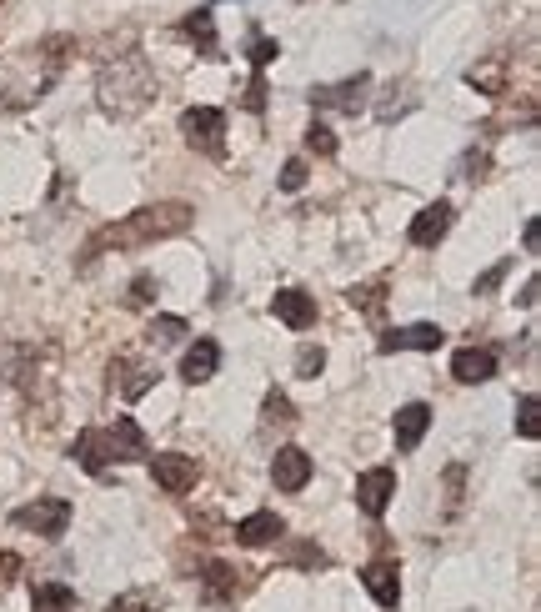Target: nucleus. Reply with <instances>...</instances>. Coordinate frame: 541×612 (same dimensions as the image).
I'll return each instance as SVG.
<instances>
[{
	"mask_svg": "<svg viewBox=\"0 0 541 612\" xmlns=\"http://www.w3.org/2000/svg\"><path fill=\"white\" fill-rule=\"evenodd\" d=\"M191 221H196V211H191L186 201H156V206H141V211H131V216L101 226V231L86 241V251H81V271H91L106 251H141V246H156V241H166V236H181Z\"/></svg>",
	"mask_w": 541,
	"mask_h": 612,
	"instance_id": "nucleus-1",
	"label": "nucleus"
},
{
	"mask_svg": "<svg viewBox=\"0 0 541 612\" xmlns=\"http://www.w3.org/2000/svg\"><path fill=\"white\" fill-rule=\"evenodd\" d=\"M96 91H101V106L111 116H141L156 96V76H151V61L141 51H126L116 61L101 66L96 76Z\"/></svg>",
	"mask_w": 541,
	"mask_h": 612,
	"instance_id": "nucleus-2",
	"label": "nucleus"
},
{
	"mask_svg": "<svg viewBox=\"0 0 541 612\" xmlns=\"http://www.w3.org/2000/svg\"><path fill=\"white\" fill-rule=\"evenodd\" d=\"M11 522L26 527V532H36V537H66V527H71V502H66V497H36V502L16 507Z\"/></svg>",
	"mask_w": 541,
	"mask_h": 612,
	"instance_id": "nucleus-3",
	"label": "nucleus"
},
{
	"mask_svg": "<svg viewBox=\"0 0 541 612\" xmlns=\"http://www.w3.org/2000/svg\"><path fill=\"white\" fill-rule=\"evenodd\" d=\"M181 136H186L196 151L221 156V151H226V116H221L216 106H191V111H181Z\"/></svg>",
	"mask_w": 541,
	"mask_h": 612,
	"instance_id": "nucleus-4",
	"label": "nucleus"
},
{
	"mask_svg": "<svg viewBox=\"0 0 541 612\" xmlns=\"http://www.w3.org/2000/svg\"><path fill=\"white\" fill-rule=\"evenodd\" d=\"M366 96H371V76L356 71V76H346V81H336V86H316V91H311V106H316V111L356 116V111H366Z\"/></svg>",
	"mask_w": 541,
	"mask_h": 612,
	"instance_id": "nucleus-5",
	"label": "nucleus"
},
{
	"mask_svg": "<svg viewBox=\"0 0 541 612\" xmlns=\"http://www.w3.org/2000/svg\"><path fill=\"white\" fill-rule=\"evenodd\" d=\"M151 477H156V487H161V492L181 497V492H191V487H196L201 467H196V457H186V452H161V457H151Z\"/></svg>",
	"mask_w": 541,
	"mask_h": 612,
	"instance_id": "nucleus-6",
	"label": "nucleus"
},
{
	"mask_svg": "<svg viewBox=\"0 0 541 612\" xmlns=\"http://www.w3.org/2000/svg\"><path fill=\"white\" fill-rule=\"evenodd\" d=\"M156 377H161V367H151V362H141V357H116V367H111V387H116L126 402H141V397L156 387Z\"/></svg>",
	"mask_w": 541,
	"mask_h": 612,
	"instance_id": "nucleus-7",
	"label": "nucleus"
},
{
	"mask_svg": "<svg viewBox=\"0 0 541 612\" xmlns=\"http://www.w3.org/2000/svg\"><path fill=\"white\" fill-rule=\"evenodd\" d=\"M446 342V332L441 327H431V322H416V327H396V332H386L381 342H376V352H436Z\"/></svg>",
	"mask_w": 541,
	"mask_h": 612,
	"instance_id": "nucleus-8",
	"label": "nucleus"
},
{
	"mask_svg": "<svg viewBox=\"0 0 541 612\" xmlns=\"http://www.w3.org/2000/svg\"><path fill=\"white\" fill-rule=\"evenodd\" d=\"M391 497H396V472H391V467H371V472H361V482H356V502H361L366 517H381V512L391 507Z\"/></svg>",
	"mask_w": 541,
	"mask_h": 612,
	"instance_id": "nucleus-9",
	"label": "nucleus"
},
{
	"mask_svg": "<svg viewBox=\"0 0 541 612\" xmlns=\"http://www.w3.org/2000/svg\"><path fill=\"white\" fill-rule=\"evenodd\" d=\"M106 447H111L116 462H146L151 457V442H146V432H141L136 417H116V427L106 432Z\"/></svg>",
	"mask_w": 541,
	"mask_h": 612,
	"instance_id": "nucleus-10",
	"label": "nucleus"
},
{
	"mask_svg": "<svg viewBox=\"0 0 541 612\" xmlns=\"http://www.w3.org/2000/svg\"><path fill=\"white\" fill-rule=\"evenodd\" d=\"M246 572H236L231 562H206V572H201V597L206 602H236L241 592H246V582H241Z\"/></svg>",
	"mask_w": 541,
	"mask_h": 612,
	"instance_id": "nucleus-11",
	"label": "nucleus"
},
{
	"mask_svg": "<svg viewBox=\"0 0 541 612\" xmlns=\"http://www.w3.org/2000/svg\"><path fill=\"white\" fill-rule=\"evenodd\" d=\"M271 312H276L291 332H306V327H316V296H306V291L286 286V291H276V296H271Z\"/></svg>",
	"mask_w": 541,
	"mask_h": 612,
	"instance_id": "nucleus-12",
	"label": "nucleus"
},
{
	"mask_svg": "<svg viewBox=\"0 0 541 612\" xmlns=\"http://www.w3.org/2000/svg\"><path fill=\"white\" fill-rule=\"evenodd\" d=\"M451 377L466 382V387L491 382V377H496V352H491V347H461V352L451 357Z\"/></svg>",
	"mask_w": 541,
	"mask_h": 612,
	"instance_id": "nucleus-13",
	"label": "nucleus"
},
{
	"mask_svg": "<svg viewBox=\"0 0 541 612\" xmlns=\"http://www.w3.org/2000/svg\"><path fill=\"white\" fill-rule=\"evenodd\" d=\"M426 427H431V407H426V402H406V407L396 412V422H391L396 452H416L421 437H426Z\"/></svg>",
	"mask_w": 541,
	"mask_h": 612,
	"instance_id": "nucleus-14",
	"label": "nucleus"
},
{
	"mask_svg": "<svg viewBox=\"0 0 541 612\" xmlns=\"http://www.w3.org/2000/svg\"><path fill=\"white\" fill-rule=\"evenodd\" d=\"M271 482H276L281 492H301V487L311 482V457H306L301 447H281V452L271 457Z\"/></svg>",
	"mask_w": 541,
	"mask_h": 612,
	"instance_id": "nucleus-15",
	"label": "nucleus"
},
{
	"mask_svg": "<svg viewBox=\"0 0 541 612\" xmlns=\"http://www.w3.org/2000/svg\"><path fill=\"white\" fill-rule=\"evenodd\" d=\"M216 367H221V347H216L211 337H201V342L181 357V382H191V387H196V382H211Z\"/></svg>",
	"mask_w": 541,
	"mask_h": 612,
	"instance_id": "nucleus-16",
	"label": "nucleus"
},
{
	"mask_svg": "<svg viewBox=\"0 0 541 612\" xmlns=\"http://www.w3.org/2000/svg\"><path fill=\"white\" fill-rule=\"evenodd\" d=\"M281 532H286V522H281L276 512H251V517L236 522V542H241V547H266V542H276Z\"/></svg>",
	"mask_w": 541,
	"mask_h": 612,
	"instance_id": "nucleus-17",
	"label": "nucleus"
},
{
	"mask_svg": "<svg viewBox=\"0 0 541 612\" xmlns=\"http://www.w3.org/2000/svg\"><path fill=\"white\" fill-rule=\"evenodd\" d=\"M361 582H366V592L376 597V607H396V602H401V577H396V562H386V557H381V562H371Z\"/></svg>",
	"mask_w": 541,
	"mask_h": 612,
	"instance_id": "nucleus-18",
	"label": "nucleus"
},
{
	"mask_svg": "<svg viewBox=\"0 0 541 612\" xmlns=\"http://www.w3.org/2000/svg\"><path fill=\"white\" fill-rule=\"evenodd\" d=\"M446 231H451V206L436 201V206H426V211L411 221V246H436Z\"/></svg>",
	"mask_w": 541,
	"mask_h": 612,
	"instance_id": "nucleus-19",
	"label": "nucleus"
},
{
	"mask_svg": "<svg viewBox=\"0 0 541 612\" xmlns=\"http://www.w3.org/2000/svg\"><path fill=\"white\" fill-rule=\"evenodd\" d=\"M71 457H76L91 477H101V472H106V462H111L106 432H96V427H91V432H81V437H76V447H71Z\"/></svg>",
	"mask_w": 541,
	"mask_h": 612,
	"instance_id": "nucleus-20",
	"label": "nucleus"
},
{
	"mask_svg": "<svg viewBox=\"0 0 541 612\" xmlns=\"http://www.w3.org/2000/svg\"><path fill=\"white\" fill-rule=\"evenodd\" d=\"M31 607H36V612H71V607H76V592H71L66 582H36Z\"/></svg>",
	"mask_w": 541,
	"mask_h": 612,
	"instance_id": "nucleus-21",
	"label": "nucleus"
},
{
	"mask_svg": "<svg viewBox=\"0 0 541 612\" xmlns=\"http://www.w3.org/2000/svg\"><path fill=\"white\" fill-rule=\"evenodd\" d=\"M346 301L356 306V312H366V317H381V306H386V276H376L366 286H351Z\"/></svg>",
	"mask_w": 541,
	"mask_h": 612,
	"instance_id": "nucleus-22",
	"label": "nucleus"
},
{
	"mask_svg": "<svg viewBox=\"0 0 541 612\" xmlns=\"http://www.w3.org/2000/svg\"><path fill=\"white\" fill-rule=\"evenodd\" d=\"M466 86H476V91H486V96H506V61L496 56L491 66L466 71Z\"/></svg>",
	"mask_w": 541,
	"mask_h": 612,
	"instance_id": "nucleus-23",
	"label": "nucleus"
},
{
	"mask_svg": "<svg viewBox=\"0 0 541 612\" xmlns=\"http://www.w3.org/2000/svg\"><path fill=\"white\" fill-rule=\"evenodd\" d=\"M186 36L206 51V56H216L221 51V41H216V21H211V11H196V16H186Z\"/></svg>",
	"mask_w": 541,
	"mask_h": 612,
	"instance_id": "nucleus-24",
	"label": "nucleus"
},
{
	"mask_svg": "<svg viewBox=\"0 0 541 612\" xmlns=\"http://www.w3.org/2000/svg\"><path fill=\"white\" fill-rule=\"evenodd\" d=\"M261 422H266V427H291V422H296V407H291V397L271 387V392H266V402H261Z\"/></svg>",
	"mask_w": 541,
	"mask_h": 612,
	"instance_id": "nucleus-25",
	"label": "nucleus"
},
{
	"mask_svg": "<svg viewBox=\"0 0 541 612\" xmlns=\"http://www.w3.org/2000/svg\"><path fill=\"white\" fill-rule=\"evenodd\" d=\"M181 337H186V322H181V317H156V322H151V332H146V342H151V347H176Z\"/></svg>",
	"mask_w": 541,
	"mask_h": 612,
	"instance_id": "nucleus-26",
	"label": "nucleus"
},
{
	"mask_svg": "<svg viewBox=\"0 0 541 612\" xmlns=\"http://www.w3.org/2000/svg\"><path fill=\"white\" fill-rule=\"evenodd\" d=\"M516 432L531 437V442L541 437V402H536V397H521V402H516Z\"/></svg>",
	"mask_w": 541,
	"mask_h": 612,
	"instance_id": "nucleus-27",
	"label": "nucleus"
},
{
	"mask_svg": "<svg viewBox=\"0 0 541 612\" xmlns=\"http://www.w3.org/2000/svg\"><path fill=\"white\" fill-rule=\"evenodd\" d=\"M321 372H326V352H321V347H301V352H296V377L316 382Z\"/></svg>",
	"mask_w": 541,
	"mask_h": 612,
	"instance_id": "nucleus-28",
	"label": "nucleus"
},
{
	"mask_svg": "<svg viewBox=\"0 0 541 612\" xmlns=\"http://www.w3.org/2000/svg\"><path fill=\"white\" fill-rule=\"evenodd\" d=\"M156 607H161V602H156L151 592H126V597H116L106 612H156Z\"/></svg>",
	"mask_w": 541,
	"mask_h": 612,
	"instance_id": "nucleus-29",
	"label": "nucleus"
},
{
	"mask_svg": "<svg viewBox=\"0 0 541 612\" xmlns=\"http://www.w3.org/2000/svg\"><path fill=\"white\" fill-rule=\"evenodd\" d=\"M276 56H281V46H276V41H266V36H256V41H251V66H256V76H261Z\"/></svg>",
	"mask_w": 541,
	"mask_h": 612,
	"instance_id": "nucleus-30",
	"label": "nucleus"
},
{
	"mask_svg": "<svg viewBox=\"0 0 541 612\" xmlns=\"http://www.w3.org/2000/svg\"><path fill=\"white\" fill-rule=\"evenodd\" d=\"M306 151H316V156H331V151H336V136H331V126H321V121H316V126L306 131Z\"/></svg>",
	"mask_w": 541,
	"mask_h": 612,
	"instance_id": "nucleus-31",
	"label": "nucleus"
},
{
	"mask_svg": "<svg viewBox=\"0 0 541 612\" xmlns=\"http://www.w3.org/2000/svg\"><path fill=\"white\" fill-rule=\"evenodd\" d=\"M506 271H511V256H501V261H496L491 271H481V276H476V296H486V291H496V286L506 281Z\"/></svg>",
	"mask_w": 541,
	"mask_h": 612,
	"instance_id": "nucleus-32",
	"label": "nucleus"
},
{
	"mask_svg": "<svg viewBox=\"0 0 541 612\" xmlns=\"http://www.w3.org/2000/svg\"><path fill=\"white\" fill-rule=\"evenodd\" d=\"M301 186H306V161L291 156V161L281 166V191H301Z\"/></svg>",
	"mask_w": 541,
	"mask_h": 612,
	"instance_id": "nucleus-33",
	"label": "nucleus"
},
{
	"mask_svg": "<svg viewBox=\"0 0 541 612\" xmlns=\"http://www.w3.org/2000/svg\"><path fill=\"white\" fill-rule=\"evenodd\" d=\"M146 301H156V276H151V271H141V276L131 281V306H146Z\"/></svg>",
	"mask_w": 541,
	"mask_h": 612,
	"instance_id": "nucleus-34",
	"label": "nucleus"
},
{
	"mask_svg": "<svg viewBox=\"0 0 541 612\" xmlns=\"http://www.w3.org/2000/svg\"><path fill=\"white\" fill-rule=\"evenodd\" d=\"M241 106H246V111H256V116L266 111V81H261V76H251V86H246V96H241Z\"/></svg>",
	"mask_w": 541,
	"mask_h": 612,
	"instance_id": "nucleus-35",
	"label": "nucleus"
},
{
	"mask_svg": "<svg viewBox=\"0 0 541 612\" xmlns=\"http://www.w3.org/2000/svg\"><path fill=\"white\" fill-rule=\"evenodd\" d=\"M491 166V156L486 151H466V161H461V171H466V181H481V171Z\"/></svg>",
	"mask_w": 541,
	"mask_h": 612,
	"instance_id": "nucleus-36",
	"label": "nucleus"
},
{
	"mask_svg": "<svg viewBox=\"0 0 541 612\" xmlns=\"http://www.w3.org/2000/svg\"><path fill=\"white\" fill-rule=\"evenodd\" d=\"M291 562H301V567H326V552H321V547H296Z\"/></svg>",
	"mask_w": 541,
	"mask_h": 612,
	"instance_id": "nucleus-37",
	"label": "nucleus"
},
{
	"mask_svg": "<svg viewBox=\"0 0 541 612\" xmlns=\"http://www.w3.org/2000/svg\"><path fill=\"white\" fill-rule=\"evenodd\" d=\"M16 572H21V557H16V552H0V587H6Z\"/></svg>",
	"mask_w": 541,
	"mask_h": 612,
	"instance_id": "nucleus-38",
	"label": "nucleus"
},
{
	"mask_svg": "<svg viewBox=\"0 0 541 612\" xmlns=\"http://www.w3.org/2000/svg\"><path fill=\"white\" fill-rule=\"evenodd\" d=\"M536 291H541V281H536V276H531V281H526V286H521V296H516V301H521V306H536Z\"/></svg>",
	"mask_w": 541,
	"mask_h": 612,
	"instance_id": "nucleus-39",
	"label": "nucleus"
},
{
	"mask_svg": "<svg viewBox=\"0 0 541 612\" xmlns=\"http://www.w3.org/2000/svg\"><path fill=\"white\" fill-rule=\"evenodd\" d=\"M521 241H526V251H536V246H541V226L526 221V236H521Z\"/></svg>",
	"mask_w": 541,
	"mask_h": 612,
	"instance_id": "nucleus-40",
	"label": "nucleus"
}]
</instances>
